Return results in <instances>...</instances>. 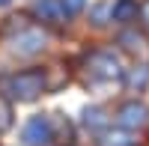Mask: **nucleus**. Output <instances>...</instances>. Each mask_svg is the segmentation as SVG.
<instances>
[{
  "mask_svg": "<svg viewBox=\"0 0 149 146\" xmlns=\"http://www.w3.org/2000/svg\"><path fill=\"white\" fill-rule=\"evenodd\" d=\"M116 122H119L122 131H137V128H143L149 122V107L143 102H137V99H131L116 111Z\"/></svg>",
  "mask_w": 149,
  "mask_h": 146,
  "instance_id": "obj_3",
  "label": "nucleus"
},
{
  "mask_svg": "<svg viewBox=\"0 0 149 146\" xmlns=\"http://www.w3.org/2000/svg\"><path fill=\"white\" fill-rule=\"evenodd\" d=\"M9 125H12V107H9V102L0 99V131H6Z\"/></svg>",
  "mask_w": 149,
  "mask_h": 146,
  "instance_id": "obj_13",
  "label": "nucleus"
},
{
  "mask_svg": "<svg viewBox=\"0 0 149 146\" xmlns=\"http://www.w3.org/2000/svg\"><path fill=\"white\" fill-rule=\"evenodd\" d=\"M45 45H48L45 30H39V27H27V30H21L15 39H12V51L21 54V57H33V54H42Z\"/></svg>",
  "mask_w": 149,
  "mask_h": 146,
  "instance_id": "obj_4",
  "label": "nucleus"
},
{
  "mask_svg": "<svg viewBox=\"0 0 149 146\" xmlns=\"http://www.w3.org/2000/svg\"><path fill=\"white\" fill-rule=\"evenodd\" d=\"M48 90V78L42 69H27V72H15L3 81V92L15 102H33Z\"/></svg>",
  "mask_w": 149,
  "mask_h": 146,
  "instance_id": "obj_1",
  "label": "nucleus"
},
{
  "mask_svg": "<svg viewBox=\"0 0 149 146\" xmlns=\"http://www.w3.org/2000/svg\"><path fill=\"white\" fill-rule=\"evenodd\" d=\"M63 3V9H66V15H78V12L86 6V0H60Z\"/></svg>",
  "mask_w": 149,
  "mask_h": 146,
  "instance_id": "obj_14",
  "label": "nucleus"
},
{
  "mask_svg": "<svg viewBox=\"0 0 149 146\" xmlns=\"http://www.w3.org/2000/svg\"><path fill=\"white\" fill-rule=\"evenodd\" d=\"M6 3H9V0H0V6H6Z\"/></svg>",
  "mask_w": 149,
  "mask_h": 146,
  "instance_id": "obj_16",
  "label": "nucleus"
},
{
  "mask_svg": "<svg viewBox=\"0 0 149 146\" xmlns=\"http://www.w3.org/2000/svg\"><path fill=\"white\" fill-rule=\"evenodd\" d=\"M102 146H137V140H131L128 131H107V134L102 137Z\"/></svg>",
  "mask_w": 149,
  "mask_h": 146,
  "instance_id": "obj_11",
  "label": "nucleus"
},
{
  "mask_svg": "<svg viewBox=\"0 0 149 146\" xmlns=\"http://www.w3.org/2000/svg\"><path fill=\"white\" fill-rule=\"evenodd\" d=\"M54 140V125L48 116H33L27 119V125H24V143L27 146H48Z\"/></svg>",
  "mask_w": 149,
  "mask_h": 146,
  "instance_id": "obj_5",
  "label": "nucleus"
},
{
  "mask_svg": "<svg viewBox=\"0 0 149 146\" xmlns=\"http://www.w3.org/2000/svg\"><path fill=\"white\" fill-rule=\"evenodd\" d=\"M116 42L125 48L128 54H137L140 48H143L146 39H143V33H137V30H131V27H128V30H122V33H119V39H116Z\"/></svg>",
  "mask_w": 149,
  "mask_h": 146,
  "instance_id": "obj_9",
  "label": "nucleus"
},
{
  "mask_svg": "<svg viewBox=\"0 0 149 146\" xmlns=\"http://www.w3.org/2000/svg\"><path fill=\"white\" fill-rule=\"evenodd\" d=\"M140 24L149 30V0H143V3H140Z\"/></svg>",
  "mask_w": 149,
  "mask_h": 146,
  "instance_id": "obj_15",
  "label": "nucleus"
},
{
  "mask_svg": "<svg viewBox=\"0 0 149 146\" xmlns=\"http://www.w3.org/2000/svg\"><path fill=\"white\" fill-rule=\"evenodd\" d=\"M122 78H125V83H128L131 90H143L146 83H149V72H146L143 66H134V69H128Z\"/></svg>",
  "mask_w": 149,
  "mask_h": 146,
  "instance_id": "obj_10",
  "label": "nucleus"
},
{
  "mask_svg": "<svg viewBox=\"0 0 149 146\" xmlns=\"http://www.w3.org/2000/svg\"><path fill=\"white\" fill-rule=\"evenodd\" d=\"M86 72L95 81H116V78L125 75V69L119 66V57L113 51H104V48L86 54Z\"/></svg>",
  "mask_w": 149,
  "mask_h": 146,
  "instance_id": "obj_2",
  "label": "nucleus"
},
{
  "mask_svg": "<svg viewBox=\"0 0 149 146\" xmlns=\"http://www.w3.org/2000/svg\"><path fill=\"white\" fill-rule=\"evenodd\" d=\"M33 15L39 21H45V24H66V18H69L60 0H36L33 3Z\"/></svg>",
  "mask_w": 149,
  "mask_h": 146,
  "instance_id": "obj_6",
  "label": "nucleus"
},
{
  "mask_svg": "<svg viewBox=\"0 0 149 146\" xmlns=\"http://www.w3.org/2000/svg\"><path fill=\"white\" fill-rule=\"evenodd\" d=\"M134 15H140L137 0H116L113 9H110V21H119V24H128Z\"/></svg>",
  "mask_w": 149,
  "mask_h": 146,
  "instance_id": "obj_8",
  "label": "nucleus"
},
{
  "mask_svg": "<svg viewBox=\"0 0 149 146\" xmlns=\"http://www.w3.org/2000/svg\"><path fill=\"white\" fill-rule=\"evenodd\" d=\"M81 122H84V128H90V131H104L107 128V111L98 107V104H90V107H84Z\"/></svg>",
  "mask_w": 149,
  "mask_h": 146,
  "instance_id": "obj_7",
  "label": "nucleus"
},
{
  "mask_svg": "<svg viewBox=\"0 0 149 146\" xmlns=\"http://www.w3.org/2000/svg\"><path fill=\"white\" fill-rule=\"evenodd\" d=\"M110 9H113V3H98V6H93V12H90V21L95 24V27L107 24V21H110Z\"/></svg>",
  "mask_w": 149,
  "mask_h": 146,
  "instance_id": "obj_12",
  "label": "nucleus"
}]
</instances>
